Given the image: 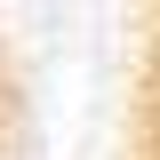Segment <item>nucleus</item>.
<instances>
[{"label":"nucleus","instance_id":"f257e3e1","mask_svg":"<svg viewBox=\"0 0 160 160\" xmlns=\"http://www.w3.org/2000/svg\"><path fill=\"white\" fill-rule=\"evenodd\" d=\"M128 24V160H160V0H120Z\"/></svg>","mask_w":160,"mask_h":160},{"label":"nucleus","instance_id":"f03ea898","mask_svg":"<svg viewBox=\"0 0 160 160\" xmlns=\"http://www.w3.org/2000/svg\"><path fill=\"white\" fill-rule=\"evenodd\" d=\"M40 144V112H32V72H24L16 32L0 24V160H32Z\"/></svg>","mask_w":160,"mask_h":160}]
</instances>
